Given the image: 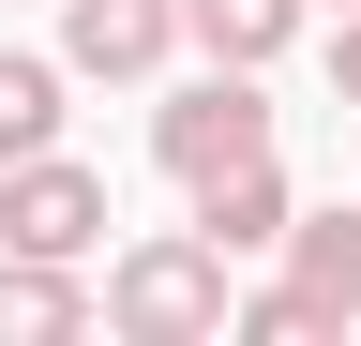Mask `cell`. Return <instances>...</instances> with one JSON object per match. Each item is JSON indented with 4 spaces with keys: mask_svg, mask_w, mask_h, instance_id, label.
I'll return each instance as SVG.
<instances>
[{
    "mask_svg": "<svg viewBox=\"0 0 361 346\" xmlns=\"http://www.w3.org/2000/svg\"><path fill=\"white\" fill-rule=\"evenodd\" d=\"M226 301H241V271H226L196 226H166V241H121V256H106L90 316L135 331V346H211V331H226Z\"/></svg>",
    "mask_w": 361,
    "mask_h": 346,
    "instance_id": "1",
    "label": "cell"
},
{
    "mask_svg": "<svg viewBox=\"0 0 361 346\" xmlns=\"http://www.w3.org/2000/svg\"><path fill=\"white\" fill-rule=\"evenodd\" d=\"M106 166H75V151H16L0 166V256H106Z\"/></svg>",
    "mask_w": 361,
    "mask_h": 346,
    "instance_id": "2",
    "label": "cell"
},
{
    "mask_svg": "<svg viewBox=\"0 0 361 346\" xmlns=\"http://www.w3.org/2000/svg\"><path fill=\"white\" fill-rule=\"evenodd\" d=\"M271 151V106H256V61H211L196 91L151 106V166L166 181H211V166H256Z\"/></svg>",
    "mask_w": 361,
    "mask_h": 346,
    "instance_id": "3",
    "label": "cell"
},
{
    "mask_svg": "<svg viewBox=\"0 0 361 346\" xmlns=\"http://www.w3.org/2000/svg\"><path fill=\"white\" fill-rule=\"evenodd\" d=\"M180 0H61V75H166Z\"/></svg>",
    "mask_w": 361,
    "mask_h": 346,
    "instance_id": "4",
    "label": "cell"
},
{
    "mask_svg": "<svg viewBox=\"0 0 361 346\" xmlns=\"http://www.w3.org/2000/svg\"><path fill=\"white\" fill-rule=\"evenodd\" d=\"M286 211H301V196H286V166H271V151H256V166H211V181H196V241L241 271V256L286 241Z\"/></svg>",
    "mask_w": 361,
    "mask_h": 346,
    "instance_id": "5",
    "label": "cell"
},
{
    "mask_svg": "<svg viewBox=\"0 0 361 346\" xmlns=\"http://www.w3.org/2000/svg\"><path fill=\"white\" fill-rule=\"evenodd\" d=\"M271 256H286V286H301L331 331H361V211H286Z\"/></svg>",
    "mask_w": 361,
    "mask_h": 346,
    "instance_id": "6",
    "label": "cell"
},
{
    "mask_svg": "<svg viewBox=\"0 0 361 346\" xmlns=\"http://www.w3.org/2000/svg\"><path fill=\"white\" fill-rule=\"evenodd\" d=\"M90 331V271L75 256H0V346H61Z\"/></svg>",
    "mask_w": 361,
    "mask_h": 346,
    "instance_id": "7",
    "label": "cell"
},
{
    "mask_svg": "<svg viewBox=\"0 0 361 346\" xmlns=\"http://www.w3.org/2000/svg\"><path fill=\"white\" fill-rule=\"evenodd\" d=\"M180 30H196L211 61H286L301 46V0H180Z\"/></svg>",
    "mask_w": 361,
    "mask_h": 346,
    "instance_id": "8",
    "label": "cell"
},
{
    "mask_svg": "<svg viewBox=\"0 0 361 346\" xmlns=\"http://www.w3.org/2000/svg\"><path fill=\"white\" fill-rule=\"evenodd\" d=\"M61 91H75L61 61H16V46H0V166H16V151H61V121H75Z\"/></svg>",
    "mask_w": 361,
    "mask_h": 346,
    "instance_id": "9",
    "label": "cell"
},
{
    "mask_svg": "<svg viewBox=\"0 0 361 346\" xmlns=\"http://www.w3.org/2000/svg\"><path fill=\"white\" fill-rule=\"evenodd\" d=\"M226 331H256V346H331V316H316L301 286H241V301H226Z\"/></svg>",
    "mask_w": 361,
    "mask_h": 346,
    "instance_id": "10",
    "label": "cell"
},
{
    "mask_svg": "<svg viewBox=\"0 0 361 346\" xmlns=\"http://www.w3.org/2000/svg\"><path fill=\"white\" fill-rule=\"evenodd\" d=\"M331 91L361 106V0H331Z\"/></svg>",
    "mask_w": 361,
    "mask_h": 346,
    "instance_id": "11",
    "label": "cell"
}]
</instances>
